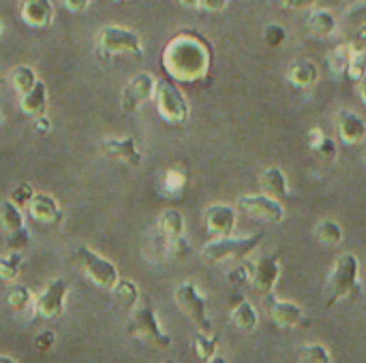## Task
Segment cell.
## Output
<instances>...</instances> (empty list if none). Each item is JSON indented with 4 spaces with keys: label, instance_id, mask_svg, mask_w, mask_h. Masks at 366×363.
Returning a JSON list of instances; mask_svg holds the SVG:
<instances>
[{
    "label": "cell",
    "instance_id": "cell-1",
    "mask_svg": "<svg viewBox=\"0 0 366 363\" xmlns=\"http://www.w3.org/2000/svg\"><path fill=\"white\" fill-rule=\"evenodd\" d=\"M214 60L212 43L193 28L176 32L163 47L161 64L172 81L197 83L210 75Z\"/></svg>",
    "mask_w": 366,
    "mask_h": 363
},
{
    "label": "cell",
    "instance_id": "cell-2",
    "mask_svg": "<svg viewBox=\"0 0 366 363\" xmlns=\"http://www.w3.org/2000/svg\"><path fill=\"white\" fill-rule=\"evenodd\" d=\"M127 334L139 342H146L154 349H169L172 347V338L163 332L157 310L150 302L148 295L139 297V302L133 306L129 325H127Z\"/></svg>",
    "mask_w": 366,
    "mask_h": 363
},
{
    "label": "cell",
    "instance_id": "cell-3",
    "mask_svg": "<svg viewBox=\"0 0 366 363\" xmlns=\"http://www.w3.org/2000/svg\"><path fill=\"white\" fill-rule=\"evenodd\" d=\"M360 282V259L354 252H343L332 263L326 282V308L337 306L341 300L352 297Z\"/></svg>",
    "mask_w": 366,
    "mask_h": 363
},
{
    "label": "cell",
    "instance_id": "cell-4",
    "mask_svg": "<svg viewBox=\"0 0 366 363\" xmlns=\"http://www.w3.org/2000/svg\"><path fill=\"white\" fill-rule=\"evenodd\" d=\"M264 242V233H253V235H242V237H234V235H225V237H214L212 242H208L202 248V259L208 265H217V263H225V261H247Z\"/></svg>",
    "mask_w": 366,
    "mask_h": 363
},
{
    "label": "cell",
    "instance_id": "cell-5",
    "mask_svg": "<svg viewBox=\"0 0 366 363\" xmlns=\"http://www.w3.org/2000/svg\"><path fill=\"white\" fill-rule=\"evenodd\" d=\"M97 47L103 56H133L142 58L144 43L139 34L124 26H103L97 32Z\"/></svg>",
    "mask_w": 366,
    "mask_h": 363
},
{
    "label": "cell",
    "instance_id": "cell-6",
    "mask_svg": "<svg viewBox=\"0 0 366 363\" xmlns=\"http://www.w3.org/2000/svg\"><path fill=\"white\" fill-rule=\"evenodd\" d=\"M154 103H157L159 116L167 124H182L189 120V113H191L189 98L172 79H157Z\"/></svg>",
    "mask_w": 366,
    "mask_h": 363
},
{
    "label": "cell",
    "instance_id": "cell-7",
    "mask_svg": "<svg viewBox=\"0 0 366 363\" xmlns=\"http://www.w3.org/2000/svg\"><path fill=\"white\" fill-rule=\"evenodd\" d=\"M174 300L180 312L195 325L197 332H214L208 319V300L199 293V289L193 282H180L174 291Z\"/></svg>",
    "mask_w": 366,
    "mask_h": 363
},
{
    "label": "cell",
    "instance_id": "cell-8",
    "mask_svg": "<svg viewBox=\"0 0 366 363\" xmlns=\"http://www.w3.org/2000/svg\"><path fill=\"white\" fill-rule=\"evenodd\" d=\"M75 261L81 267V272L88 276V280L99 289L112 291L116 287V282L120 280L116 265L112 261H107L105 257L97 255L94 250H90L88 246H79L75 250Z\"/></svg>",
    "mask_w": 366,
    "mask_h": 363
},
{
    "label": "cell",
    "instance_id": "cell-9",
    "mask_svg": "<svg viewBox=\"0 0 366 363\" xmlns=\"http://www.w3.org/2000/svg\"><path fill=\"white\" fill-rule=\"evenodd\" d=\"M238 210H242L247 216L266 223V225H281L285 220V208L279 199L259 193V195H242L236 201Z\"/></svg>",
    "mask_w": 366,
    "mask_h": 363
},
{
    "label": "cell",
    "instance_id": "cell-10",
    "mask_svg": "<svg viewBox=\"0 0 366 363\" xmlns=\"http://www.w3.org/2000/svg\"><path fill=\"white\" fill-rule=\"evenodd\" d=\"M281 278V257L279 252H270L259 257L255 263H251V285L257 293L270 297L279 285Z\"/></svg>",
    "mask_w": 366,
    "mask_h": 363
},
{
    "label": "cell",
    "instance_id": "cell-11",
    "mask_svg": "<svg viewBox=\"0 0 366 363\" xmlns=\"http://www.w3.org/2000/svg\"><path fill=\"white\" fill-rule=\"evenodd\" d=\"M154 88H157V77L152 73H137L135 77H131L120 94V105L127 113H135L146 101H150L154 96Z\"/></svg>",
    "mask_w": 366,
    "mask_h": 363
},
{
    "label": "cell",
    "instance_id": "cell-12",
    "mask_svg": "<svg viewBox=\"0 0 366 363\" xmlns=\"http://www.w3.org/2000/svg\"><path fill=\"white\" fill-rule=\"evenodd\" d=\"M236 223H238V212L229 203H212L204 212V225L212 237L234 235Z\"/></svg>",
    "mask_w": 366,
    "mask_h": 363
},
{
    "label": "cell",
    "instance_id": "cell-13",
    "mask_svg": "<svg viewBox=\"0 0 366 363\" xmlns=\"http://www.w3.org/2000/svg\"><path fill=\"white\" fill-rule=\"evenodd\" d=\"M69 293V282L64 278H56L51 280L43 293L34 300V308H36V315L43 317V319H56L62 315L64 310V297Z\"/></svg>",
    "mask_w": 366,
    "mask_h": 363
},
{
    "label": "cell",
    "instance_id": "cell-14",
    "mask_svg": "<svg viewBox=\"0 0 366 363\" xmlns=\"http://www.w3.org/2000/svg\"><path fill=\"white\" fill-rule=\"evenodd\" d=\"M335 124L337 137L343 145H360L366 139V120L352 109H339Z\"/></svg>",
    "mask_w": 366,
    "mask_h": 363
},
{
    "label": "cell",
    "instance_id": "cell-15",
    "mask_svg": "<svg viewBox=\"0 0 366 363\" xmlns=\"http://www.w3.org/2000/svg\"><path fill=\"white\" fill-rule=\"evenodd\" d=\"M343 41L352 43L356 49H366V2L352 4L341 21Z\"/></svg>",
    "mask_w": 366,
    "mask_h": 363
},
{
    "label": "cell",
    "instance_id": "cell-16",
    "mask_svg": "<svg viewBox=\"0 0 366 363\" xmlns=\"http://www.w3.org/2000/svg\"><path fill=\"white\" fill-rule=\"evenodd\" d=\"M101 148H103V152L109 158H116V160L124 163L127 167L135 169V167H139L144 163V156L137 150V139L133 135H127V137H105L101 141Z\"/></svg>",
    "mask_w": 366,
    "mask_h": 363
},
{
    "label": "cell",
    "instance_id": "cell-17",
    "mask_svg": "<svg viewBox=\"0 0 366 363\" xmlns=\"http://www.w3.org/2000/svg\"><path fill=\"white\" fill-rule=\"evenodd\" d=\"M28 214L32 220L41 225H49V227L60 225L64 218V212L60 210L58 201L47 193H34V197L28 203Z\"/></svg>",
    "mask_w": 366,
    "mask_h": 363
},
{
    "label": "cell",
    "instance_id": "cell-18",
    "mask_svg": "<svg viewBox=\"0 0 366 363\" xmlns=\"http://www.w3.org/2000/svg\"><path fill=\"white\" fill-rule=\"evenodd\" d=\"M268 315H270V321L281 329H294L305 319V312H302V308L298 304H294L290 300H279V297H272V295H270Z\"/></svg>",
    "mask_w": 366,
    "mask_h": 363
},
{
    "label": "cell",
    "instance_id": "cell-19",
    "mask_svg": "<svg viewBox=\"0 0 366 363\" xmlns=\"http://www.w3.org/2000/svg\"><path fill=\"white\" fill-rule=\"evenodd\" d=\"M259 188H262V193H266L279 201L290 199V182L281 167H266L259 173Z\"/></svg>",
    "mask_w": 366,
    "mask_h": 363
},
{
    "label": "cell",
    "instance_id": "cell-20",
    "mask_svg": "<svg viewBox=\"0 0 366 363\" xmlns=\"http://www.w3.org/2000/svg\"><path fill=\"white\" fill-rule=\"evenodd\" d=\"M19 15L24 24L32 28H43L54 19V4L51 0H21Z\"/></svg>",
    "mask_w": 366,
    "mask_h": 363
},
{
    "label": "cell",
    "instance_id": "cell-21",
    "mask_svg": "<svg viewBox=\"0 0 366 363\" xmlns=\"http://www.w3.org/2000/svg\"><path fill=\"white\" fill-rule=\"evenodd\" d=\"M317 77H320L317 64L311 62V60H298L285 73V81L292 88H296V90H309V88H313L315 81H317Z\"/></svg>",
    "mask_w": 366,
    "mask_h": 363
},
{
    "label": "cell",
    "instance_id": "cell-22",
    "mask_svg": "<svg viewBox=\"0 0 366 363\" xmlns=\"http://www.w3.org/2000/svg\"><path fill=\"white\" fill-rule=\"evenodd\" d=\"M19 107L30 118L45 116V111H47V86H45V81L39 79L28 92H24L19 98Z\"/></svg>",
    "mask_w": 366,
    "mask_h": 363
},
{
    "label": "cell",
    "instance_id": "cell-23",
    "mask_svg": "<svg viewBox=\"0 0 366 363\" xmlns=\"http://www.w3.org/2000/svg\"><path fill=\"white\" fill-rule=\"evenodd\" d=\"M0 227L4 231L6 237H15L19 233H26V223H24V214L21 208L15 205L11 199L0 201Z\"/></svg>",
    "mask_w": 366,
    "mask_h": 363
},
{
    "label": "cell",
    "instance_id": "cell-24",
    "mask_svg": "<svg viewBox=\"0 0 366 363\" xmlns=\"http://www.w3.org/2000/svg\"><path fill=\"white\" fill-rule=\"evenodd\" d=\"M307 26L315 39H330L339 30V19L328 9H313L307 19Z\"/></svg>",
    "mask_w": 366,
    "mask_h": 363
},
{
    "label": "cell",
    "instance_id": "cell-25",
    "mask_svg": "<svg viewBox=\"0 0 366 363\" xmlns=\"http://www.w3.org/2000/svg\"><path fill=\"white\" fill-rule=\"evenodd\" d=\"M232 321H234V325L240 329V332H247V334H251V332H255L257 329V325H259V312H257V308L249 302V300H238L236 304H234V308H232Z\"/></svg>",
    "mask_w": 366,
    "mask_h": 363
},
{
    "label": "cell",
    "instance_id": "cell-26",
    "mask_svg": "<svg viewBox=\"0 0 366 363\" xmlns=\"http://www.w3.org/2000/svg\"><path fill=\"white\" fill-rule=\"evenodd\" d=\"M157 227L161 231V235L165 237V242H174V240H180L184 237V216L180 210H165L159 220H157Z\"/></svg>",
    "mask_w": 366,
    "mask_h": 363
},
{
    "label": "cell",
    "instance_id": "cell-27",
    "mask_svg": "<svg viewBox=\"0 0 366 363\" xmlns=\"http://www.w3.org/2000/svg\"><path fill=\"white\" fill-rule=\"evenodd\" d=\"M354 53H356V47H354L352 43H347V41H341V43L330 51V56H328V66H330V71H332L337 77H343V79H345V73H347V68H350V62H352Z\"/></svg>",
    "mask_w": 366,
    "mask_h": 363
},
{
    "label": "cell",
    "instance_id": "cell-28",
    "mask_svg": "<svg viewBox=\"0 0 366 363\" xmlns=\"http://www.w3.org/2000/svg\"><path fill=\"white\" fill-rule=\"evenodd\" d=\"M315 240L324 246H339L343 242V227L332 218L320 220L315 227Z\"/></svg>",
    "mask_w": 366,
    "mask_h": 363
},
{
    "label": "cell",
    "instance_id": "cell-29",
    "mask_svg": "<svg viewBox=\"0 0 366 363\" xmlns=\"http://www.w3.org/2000/svg\"><path fill=\"white\" fill-rule=\"evenodd\" d=\"M217 349H219V340L214 338V332L208 334V332H197V329H195V336H193V351H195V355H197L202 362H210V359L217 355Z\"/></svg>",
    "mask_w": 366,
    "mask_h": 363
},
{
    "label": "cell",
    "instance_id": "cell-30",
    "mask_svg": "<svg viewBox=\"0 0 366 363\" xmlns=\"http://www.w3.org/2000/svg\"><path fill=\"white\" fill-rule=\"evenodd\" d=\"M36 81H39L36 71H34L32 66H28V64H17V66L11 71V83H13V88H15L19 94L28 92Z\"/></svg>",
    "mask_w": 366,
    "mask_h": 363
},
{
    "label": "cell",
    "instance_id": "cell-31",
    "mask_svg": "<svg viewBox=\"0 0 366 363\" xmlns=\"http://www.w3.org/2000/svg\"><path fill=\"white\" fill-rule=\"evenodd\" d=\"M298 363H332V355L324 344L311 342L298 349Z\"/></svg>",
    "mask_w": 366,
    "mask_h": 363
},
{
    "label": "cell",
    "instance_id": "cell-32",
    "mask_svg": "<svg viewBox=\"0 0 366 363\" xmlns=\"http://www.w3.org/2000/svg\"><path fill=\"white\" fill-rule=\"evenodd\" d=\"M21 263H24L21 252L11 250L9 255H4V257L0 259V280H2V282H15V278H17L19 272H21Z\"/></svg>",
    "mask_w": 366,
    "mask_h": 363
},
{
    "label": "cell",
    "instance_id": "cell-33",
    "mask_svg": "<svg viewBox=\"0 0 366 363\" xmlns=\"http://www.w3.org/2000/svg\"><path fill=\"white\" fill-rule=\"evenodd\" d=\"M112 291H114L116 300H118L120 304H124L127 308H133V306L139 302V297H142V295H139L137 285H135L133 280H124V278H120Z\"/></svg>",
    "mask_w": 366,
    "mask_h": 363
},
{
    "label": "cell",
    "instance_id": "cell-34",
    "mask_svg": "<svg viewBox=\"0 0 366 363\" xmlns=\"http://www.w3.org/2000/svg\"><path fill=\"white\" fill-rule=\"evenodd\" d=\"M30 302H32V293L24 285H13L6 293V304L15 312H24L30 306Z\"/></svg>",
    "mask_w": 366,
    "mask_h": 363
},
{
    "label": "cell",
    "instance_id": "cell-35",
    "mask_svg": "<svg viewBox=\"0 0 366 363\" xmlns=\"http://www.w3.org/2000/svg\"><path fill=\"white\" fill-rule=\"evenodd\" d=\"M365 75H366V49H356V53H354V58H352V62H350V68H347V73H345V79L358 86V83L362 81V77H365Z\"/></svg>",
    "mask_w": 366,
    "mask_h": 363
},
{
    "label": "cell",
    "instance_id": "cell-36",
    "mask_svg": "<svg viewBox=\"0 0 366 363\" xmlns=\"http://www.w3.org/2000/svg\"><path fill=\"white\" fill-rule=\"evenodd\" d=\"M184 188H187V175L178 169H169L163 180V190L172 197H178V195H182Z\"/></svg>",
    "mask_w": 366,
    "mask_h": 363
},
{
    "label": "cell",
    "instance_id": "cell-37",
    "mask_svg": "<svg viewBox=\"0 0 366 363\" xmlns=\"http://www.w3.org/2000/svg\"><path fill=\"white\" fill-rule=\"evenodd\" d=\"M287 39V30L281 24H268L264 28V41L268 47H281Z\"/></svg>",
    "mask_w": 366,
    "mask_h": 363
},
{
    "label": "cell",
    "instance_id": "cell-38",
    "mask_svg": "<svg viewBox=\"0 0 366 363\" xmlns=\"http://www.w3.org/2000/svg\"><path fill=\"white\" fill-rule=\"evenodd\" d=\"M32 197H34V188H32L30 184H19V186L13 188V193H11L9 199H11L15 205H19V208H28V203H30Z\"/></svg>",
    "mask_w": 366,
    "mask_h": 363
},
{
    "label": "cell",
    "instance_id": "cell-39",
    "mask_svg": "<svg viewBox=\"0 0 366 363\" xmlns=\"http://www.w3.org/2000/svg\"><path fill=\"white\" fill-rule=\"evenodd\" d=\"M54 342H56V334H54L51 329H45V332H41V334L34 338V349H36L39 353H47V351L54 347Z\"/></svg>",
    "mask_w": 366,
    "mask_h": 363
},
{
    "label": "cell",
    "instance_id": "cell-40",
    "mask_svg": "<svg viewBox=\"0 0 366 363\" xmlns=\"http://www.w3.org/2000/svg\"><path fill=\"white\" fill-rule=\"evenodd\" d=\"M277 4L285 11H305V9H313L317 0H277Z\"/></svg>",
    "mask_w": 366,
    "mask_h": 363
},
{
    "label": "cell",
    "instance_id": "cell-41",
    "mask_svg": "<svg viewBox=\"0 0 366 363\" xmlns=\"http://www.w3.org/2000/svg\"><path fill=\"white\" fill-rule=\"evenodd\" d=\"M320 156H324V158H328V160H335L337 158V143H335V139H330V137H326L320 145H317V150H315Z\"/></svg>",
    "mask_w": 366,
    "mask_h": 363
},
{
    "label": "cell",
    "instance_id": "cell-42",
    "mask_svg": "<svg viewBox=\"0 0 366 363\" xmlns=\"http://www.w3.org/2000/svg\"><path fill=\"white\" fill-rule=\"evenodd\" d=\"M227 2L229 0H199L197 9H202L206 13H223L227 9Z\"/></svg>",
    "mask_w": 366,
    "mask_h": 363
},
{
    "label": "cell",
    "instance_id": "cell-43",
    "mask_svg": "<svg viewBox=\"0 0 366 363\" xmlns=\"http://www.w3.org/2000/svg\"><path fill=\"white\" fill-rule=\"evenodd\" d=\"M326 137H328V135H326V133H324V131H322L320 126L311 128V131H309V148H311V150L315 152V150H317V145H320V143H322V141H324Z\"/></svg>",
    "mask_w": 366,
    "mask_h": 363
},
{
    "label": "cell",
    "instance_id": "cell-44",
    "mask_svg": "<svg viewBox=\"0 0 366 363\" xmlns=\"http://www.w3.org/2000/svg\"><path fill=\"white\" fill-rule=\"evenodd\" d=\"M66 11L71 13H84L90 6V0H60Z\"/></svg>",
    "mask_w": 366,
    "mask_h": 363
},
{
    "label": "cell",
    "instance_id": "cell-45",
    "mask_svg": "<svg viewBox=\"0 0 366 363\" xmlns=\"http://www.w3.org/2000/svg\"><path fill=\"white\" fill-rule=\"evenodd\" d=\"M36 120V131H49L51 128V120H47L45 116H41V118H34Z\"/></svg>",
    "mask_w": 366,
    "mask_h": 363
},
{
    "label": "cell",
    "instance_id": "cell-46",
    "mask_svg": "<svg viewBox=\"0 0 366 363\" xmlns=\"http://www.w3.org/2000/svg\"><path fill=\"white\" fill-rule=\"evenodd\" d=\"M358 96H360V101L366 105V75L362 77V81L358 83Z\"/></svg>",
    "mask_w": 366,
    "mask_h": 363
},
{
    "label": "cell",
    "instance_id": "cell-47",
    "mask_svg": "<svg viewBox=\"0 0 366 363\" xmlns=\"http://www.w3.org/2000/svg\"><path fill=\"white\" fill-rule=\"evenodd\" d=\"M184 9H197V2L199 0H178Z\"/></svg>",
    "mask_w": 366,
    "mask_h": 363
},
{
    "label": "cell",
    "instance_id": "cell-48",
    "mask_svg": "<svg viewBox=\"0 0 366 363\" xmlns=\"http://www.w3.org/2000/svg\"><path fill=\"white\" fill-rule=\"evenodd\" d=\"M206 363H227V359H225V357H221V355H214L210 362H206Z\"/></svg>",
    "mask_w": 366,
    "mask_h": 363
},
{
    "label": "cell",
    "instance_id": "cell-49",
    "mask_svg": "<svg viewBox=\"0 0 366 363\" xmlns=\"http://www.w3.org/2000/svg\"><path fill=\"white\" fill-rule=\"evenodd\" d=\"M0 363H17L15 359H11V357H6V355H2L0 357Z\"/></svg>",
    "mask_w": 366,
    "mask_h": 363
},
{
    "label": "cell",
    "instance_id": "cell-50",
    "mask_svg": "<svg viewBox=\"0 0 366 363\" xmlns=\"http://www.w3.org/2000/svg\"><path fill=\"white\" fill-rule=\"evenodd\" d=\"M2 32H4V26H2V21H0V36H2Z\"/></svg>",
    "mask_w": 366,
    "mask_h": 363
},
{
    "label": "cell",
    "instance_id": "cell-51",
    "mask_svg": "<svg viewBox=\"0 0 366 363\" xmlns=\"http://www.w3.org/2000/svg\"><path fill=\"white\" fill-rule=\"evenodd\" d=\"M2 81H4V77H2V75H0V86H2Z\"/></svg>",
    "mask_w": 366,
    "mask_h": 363
},
{
    "label": "cell",
    "instance_id": "cell-52",
    "mask_svg": "<svg viewBox=\"0 0 366 363\" xmlns=\"http://www.w3.org/2000/svg\"><path fill=\"white\" fill-rule=\"evenodd\" d=\"M163 363H176L174 359H167V362H163Z\"/></svg>",
    "mask_w": 366,
    "mask_h": 363
},
{
    "label": "cell",
    "instance_id": "cell-53",
    "mask_svg": "<svg viewBox=\"0 0 366 363\" xmlns=\"http://www.w3.org/2000/svg\"><path fill=\"white\" fill-rule=\"evenodd\" d=\"M365 167H366V152H365Z\"/></svg>",
    "mask_w": 366,
    "mask_h": 363
},
{
    "label": "cell",
    "instance_id": "cell-54",
    "mask_svg": "<svg viewBox=\"0 0 366 363\" xmlns=\"http://www.w3.org/2000/svg\"><path fill=\"white\" fill-rule=\"evenodd\" d=\"M114 2H120V0H114Z\"/></svg>",
    "mask_w": 366,
    "mask_h": 363
}]
</instances>
